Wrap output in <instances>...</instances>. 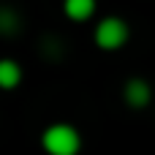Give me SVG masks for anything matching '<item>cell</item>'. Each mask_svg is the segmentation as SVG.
<instances>
[{
    "label": "cell",
    "mask_w": 155,
    "mask_h": 155,
    "mask_svg": "<svg viewBox=\"0 0 155 155\" xmlns=\"http://www.w3.org/2000/svg\"><path fill=\"white\" fill-rule=\"evenodd\" d=\"M41 144L49 155H76L82 150V136L68 123H54L44 131Z\"/></svg>",
    "instance_id": "cell-1"
},
{
    "label": "cell",
    "mask_w": 155,
    "mask_h": 155,
    "mask_svg": "<svg viewBox=\"0 0 155 155\" xmlns=\"http://www.w3.org/2000/svg\"><path fill=\"white\" fill-rule=\"evenodd\" d=\"M128 35H131V30H128V25H125L120 16H106V19H101L98 27H95V44H98L101 49H106V52L120 49V46L128 41Z\"/></svg>",
    "instance_id": "cell-2"
},
{
    "label": "cell",
    "mask_w": 155,
    "mask_h": 155,
    "mask_svg": "<svg viewBox=\"0 0 155 155\" xmlns=\"http://www.w3.org/2000/svg\"><path fill=\"white\" fill-rule=\"evenodd\" d=\"M123 98H125V104H128V106L142 109V106H147V104H150L153 90H150V84H147L144 79H131V82H125V87H123Z\"/></svg>",
    "instance_id": "cell-3"
},
{
    "label": "cell",
    "mask_w": 155,
    "mask_h": 155,
    "mask_svg": "<svg viewBox=\"0 0 155 155\" xmlns=\"http://www.w3.org/2000/svg\"><path fill=\"white\" fill-rule=\"evenodd\" d=\"M63 11L74 22H84L95 14V0H63Z\"/></svg>",
    "instance_id": "cell-4"
},
{
    "label": "cell",
    "mask_w": 155,
    "mask_h": 155,
    "mask_svg": "<svg viewBox=\"0 0 155 155\" xmlns=\"http://www.w3.org/2000/svg\"><path fill=\"white\" fill-rule=\"evenodd\" d=\"M19 82H22V68H19L14 60H3V63H0V87L14 90Z\"/></svg>",
    "instance_id": "cell-5"
},
{
    "label": "cell",
    "mask_w": 155,
    "mask_h": 155,
    "mask_svg": "<svg viewBox=\"0 0 155 155\" xmlns=\"http://www.w3.org/2000/svg\"><path fill=\"white\" fill-rule=\"evenodd\" d=\"M0 27H3V33H14V14L8 8L0 11Z\"/></svg>",
    "instance_id": "cell-6"
}]
</instances>
